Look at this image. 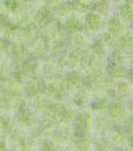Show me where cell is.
<instances>
[{"label":"cell","instance_id":"6da1fadb","mask_svg":"<svg viewBox=\"0 0 133 151\" xmlns=\"http://www.w3.org/2000/svg\"><path fill=\"white\" fill-rule=\"evenodd\" d=\"M87 23L89 26V28L92 29H97L101 26V17L96 13H92L88 15L87 18Z\"/></svg>","mask_w":133,"mask_h":151},{"label":"cell","instance_id":"7a4b0ae2","mask_svg":"<svg viewBox=\"0 0 133 151\" xmlns=\"http://www.w3.org/2000/svg\"><path fill=\"white\" fill-rule=\"evenodd\" d=\"M79 83H80V78H79V76L71 75L66 78V83H65V84H66V87H67L68 90H71V88H74Z\"/></svg>","mask_w":133,"mask_h":151},{"label":"cell","instance_id":"3957f363","mask_svg":"<svg viewBox=\"0 0 133 151\" xmlns=\"http://www.w3.org/2000/svg\"><path fill=\"white\" fill-rule=\"evenodd\" d=\"M123 113H124V108L120 105H118V104H115V105H112L110 107V114H111V116L114 119L120 117L123 115Z\"/></svg>","mask_w":133,"mask_h":151},{"label":"cell","instance_id":"277c9868","mask_svg":"<svg viewBox=\"0 0 133 151\" xmlns=\"http://www.w3.org/2000/svg\"><path fill=\"white\" fill-rule=\"evenodd\" d=\"M122 47L125 50H131L133 48V35H125L122 38Z\"/></svg>","mask_w":133,"mask_h":151},{"label":"cell","instance_id":"5b68a950","mask_svg":"<svg viewBox=\"0 0 133 151\" xmlns=\"http://www.w3.org/2000/svg\"><path fill=\"white\" fill-rule=\"evenodd\" d=\"M122 14L126 19H132L133 18V6L131 4H125L122 7Z\"/></svg>","mask_w":133,"mask_h":151},{"label":"cell","instance_id":"8992f818","mask_svg":"<svg viewBox=\"0 0 133 151\" xmlns=\"http://www.w3.org/2000/svg\"><path fill=\"white\" fill-rule=\"evenodd\" d=\"M80 26H81V23H80V21L78 19H71L68 21V23H67V29L70 30V32H78L79 29H80Z\"/></svg>","mask_w":133,"mask_h":151},{"label":"cell","instance_id":"52a82bcc","mask_svg":"<svg viewBox=\"0 0 133 151\" xmlns=\"http://www.w3.org/2000/svg\"><path fill=\"white\" fill-rule=\"evenodd\" d=\"M109 27H110V32L114 33V34H117L120 29V21L118 19H112L109 23Z\"/></svg>","mask_w":133,"mask_h":151},{"label":"cell","instance_id":"ba28073f","mask_svg":"<svg viewBox=\"0 0 133 151\" xmlns=\"http://www.w3.org/2000/svg\"><path fill=\"white\" fill-rule=\"evenodd\" d=\"M130 92V85L127 83H120L117 86V93L118 94H127Z\"/></svg>","mask_w":133,"mask_h":151},{"label":"cell","instance_id":"9c48e42d","mask_svg":"<svg viewBox=\"0 0 133 151\" xmlns=\"http://www.w3.org/2000/svg\"><path fill=\"white\" fill-rule=\"evenodd\" d=\"M93 51L97 54V55H101L103 51H104V45H103V43L102 42H96L95 44H94V47H93Z\"/></svg>","mask_w":133,"mask_h":151},{"label":"cell","instance_id":"30bf717a","mask_svg":"<svg viewBox=\"0 0 133 151\" xmlns=\"http://www.w3.org/2000/svg\"><path fill=\"white\" fill-rule=\"evenodd\" d=\"M87 123H88L87 117H86V116H80L79 120H78V128H80V129L83 130V129L87 127Z\"/></svg>","mask_w":133,"mask_h":151},{"label":"cell","instance_id":"8fae6325","mask_svg":"<svg viewBox=\"0 0 133 151\" xmlns=\"http://www.w3.org/2000/svg\"><path fill=\"white\" fill-rule=\"evenodd\" d=\"M48 92H49V94H51L52 96H56V95L59 94V87L56 86V85H51V86L49 87Z\"/></svg>","mask_w":133,"mask_h":151},{"label":"cell","instance_id":"7c38bea8","mask_svg":"<svg viewBox=\"0 0 133 151\" xmlns=\"http://www.w3.org/2000/svg\"><path fill=\"white\" fill-rule=\"evenodd\" d=\"M123 73V71H122V68H114V70L111 71V76L114 77V78H118V77H120Z\"/></svg>","mask_w":133,"mask_h":151},{"label":"cell","instance_id":"4fadbf2b","mask_svg":"<svg viewBox=\"0 0 133 151\" xmlns=\"http://www.w3.org/2000/svg\"><path fill=\"white\" fill-rule=\"evenodd\" d=\"M20 6L19 1H7V7L8 8H12V9H15Z\"/></svg>","mask_w":133,"mask_h":151},{"label":"cell","instance_id":"5bb4252c","mask_svg":"<svg viewBox=\"0 0 133 151\" xmlns=\"http://www.w3.org/2000/svg\"><path fill=\"white\" fill-rule=\"evenodd\" d=\"M80 142H81V143H80V148H82V149H86V148L89 145V142H88L86 138H85V139H81Z\"/></svg>","mask_w":133,"mask_h":151},{"label":"cell","instance_id":"9a60e30c","mask_svg":"<svg viewBox=\"0 0 133 151\" xmlns=\"http://www.w3.org/2000/svg\"><path fill=\"white\" fill-rule=\"evenodd\" d=\"M122 57H123V55H122L120 51H116L115 52V60L116 62H120L122 60Z\"/></svg>","mask_w":133,"mask_h":151},{"label":"cell","instance_id":"2e32d148","mask_svg":"<svg viewBox=\"0 0 133 151\" xmlns=\"http://www.w3.org/2000/svg\"><path fill=\"white\" fill-rule=\"evenodd\" d=\"M131 144H132V145H133V135H132V136H131Z\"/></svg>","mask_w":133,"mask_h":151}]
</instances>
